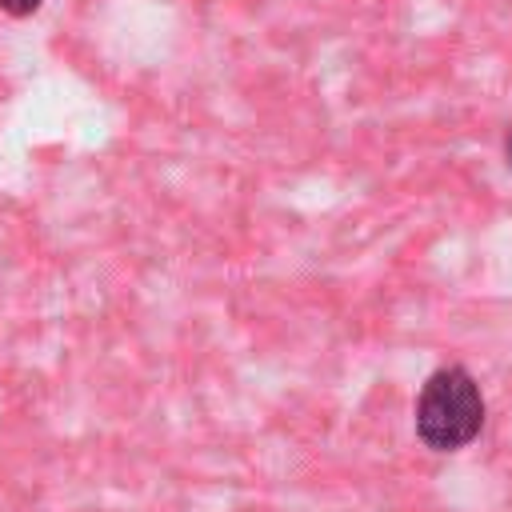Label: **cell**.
Wrapping results in <instances>:
<instances>
[{
	"mask_svg": "<svg viewBox=\"0 0 512 512\" xmlns=\"http://www.w3.org/2000/svg\"><path fill=\"white\" fill-rule=\"evenodd\" d=\"M484 424V396L472 372L460 364L436 368L416 400V436L432 452H456L464 448Z\"/></svg>",
	"mask_w": 512,
	"mask_h": 512,
	"instance_id": "obj_1",
	"label": "cell"
},
{
	"mask_svg": "<svg viewBox=\"0 0 512 512\" xmlns=\"http://www.w3.org/2000/svg\"><path fill=\"white\" fill-rule=\"evenodd\" d=\"M40 4H44V0H0V8H4L8 16H32Z\"/></svg>",
	"mask_w": 512,
	"mask_h": 512,
	"instance_id": "obj_2",
	"label": "cell"
},
{
	"mask_svg": "<svg viewBox=\"0 0 512 512\" xmlns=\"http://www.w3.org/2000/svg\"><path fill=\"white\" fill-rule=\"evenodd\" d=\"M504 148H508V164H512V132H508V140H504Z\"/></svg>",
	"mask_w": 512,
	"mask_h": 512,
	"instance_id": "obj_3",
	"label": "cell"
}]
</instances>
